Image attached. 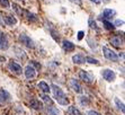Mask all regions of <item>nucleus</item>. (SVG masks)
I'll return each instance as SVG.
<instances>
[{
  "label": "nucleus",
  "mask_w": 125,
  "mask_h": 115,
  "mask_svg": "<svg viewBox=\"0 0 125 115\" xmlns=\"http://www.w3.org/2000/svg\"><path fill=\"white\" fill-rule=\"evenodd\" d=\"M32 64H34V66L36 67L37 69H41V64H40V63H37L36 61H32Z\"/></svg>",
  "instance_id": "obj_32"
},
{
  "label": "nucleus",
  "mask_w": 125,
  "mask_h": 115,
  "mask_svg": "<svg viewBox=\"0 0 125 115\" xmlns=\"http://www.w3.org/2000/svg\"><path fill=\"white\" fill-rule=\"evenodd\" d=\"M1 19H2V22H5L6 25H9V26H15L16 24H17V19H16V17L12 16V15H9V14L3 15Z\"/></svg>",
  "instance_id": "obj_10"
},
{
  "label": "nucleus",
  "mask_w": 125,
  "mask_h": 115,
  "mask_svg": "<svg viewBox=\"0 0 125 115\" xmlns=\"http://www.w3.org/2000/svg\"><path fill=\"white\" fill-rule=\"evenodd\" d=\"M74 47H76V46H74V44H73L72 42L67 41V40L62 41V49L65 52H72L73 50H74Z\"/></svg>",
  "instance_id": "obj_15"
},
{
  "label": "nucleus",
  "mask_w": 125,
  "mask_h": 115,
  "mask_svg": "<svg viewBox=\"0 0 125 115\" xmlns=\"http://www.w3.org/2000/svg\"><path fill=\"white\" fill-rule=\"evenodd\" d=\"M9 46V42L6 34L0 31V50H7Z\"/></svg>",
  "instance_id": "obj_13"
},
{
  "label": "nucleus",
  "mask_w": 125,
  "mask_h": 115,
  "mask_svg": "<svg viewBox=\"0 0 125 115\" xmlns=\"http://www.w3.org/2000/svg\"><path fill=\"white\" fill-rule=\"evenodd\" d=\"M8 69L10 70L12 73H15V75H17V76L21 75V71H23L21 64H18L17 62H15V61H10V62H9L8 63Z\"/></svg>",
  "instance_id": "obj_7"
},
{
  "label": "nucleus",
  "mask_w": 125,
  "mask_h": 115,
  "mask_svg": "<svg viewBox=\"0 0 125 115\" xmlns=\"http://www.w3.org/2000/svg\"><path fill=\"white\" fill-rule=\"evenodd\" d=\"M25 76H26L27 79H34L36 77V69H35L33 66L28 64L25 68Z\"/></svg>",
  "instance_id": "obj_12"
},
{
  "label": "nucleus",
  "mask_w": 125,
  "mask_h": 115,
  "mask_svg": "<svg viewBox=\"0 0 125 115\" xmlns=\"http://www.w3.org/2000/svg\"><path fill=\"white\" fill-rule=\"evenodd\" d=\"M102 75L106 81H114L115 80V77H116L115 72L111 69H104L102 71Z\"/></svg>",
  "instance_id": "obj_9"
},
{
  "label": "nucleus",
  "mask_w": 125,
  "mask_h": 115,
  "mask_svg": "<svg viewBox=\"0 0 125 115\" xmlns=\"http://www.w3.org/2000/svg\"><path fill=\"white\" fill-rule=\"evenodd\" d=\"M37 87L40 88V89L42 90V92H44V94H49L50 90H51V88H50V86L47 85L45 81H40V82L37 83Z\"/></svg>",
  "instance_id": "obj_17"
},
{
  "label": "nucleus",
  "mask_w": 125,
  "mask_h": 115,
  "mask_svg": "<svg viewBox=\"0 0 125 115\" xmlns=\"http://www.w3.org/2000/svg\"><path fill=\"white\" fill-rule=\"evenodd\" d=\"M71 2L76 3V5H79V6H81V0H70Z\"/></svg>",
  "instance_id": "obj_31"
},
{
  "label": "nucleus",
  "mask_w": 125,
  "mask_h": 115,
  "mask_svg": "<svg viewBox=\"0 0 125 115\" xmlns=\"http://www.w3.org/2000/svg\"><path fill=\"white\" fill-rule=\"evenodd\" d=\"M40 97H41V98H42V101L45 102V103H46L47 105H50V106H52V105H53V101L49 97V95H46V94H43V95H41Z\"/></svg>",
  "instance_id": "obj_23"
},
{
  "label": "nucleus",
  "mask_w": 125,
  "mask_h": 115,
  "mask_svg": "<svg viewBox=\"0 0 125 115\" xmlns=\"http://www.w3.org/2000/svg\"><path fill=\"white\" fill-rule=\"evenodd\" d=\"M0 5L3 8H10V3H9L8 0H0Z\"/></svg>",
  "instance_id": "obj_27"
},
{
  "label": "nucleus",
  "mask_w": 125,
  "mask_h": 115,
  "mask_svg": "<svg viewBox=\"0 0 125 115\" xmlns=\"http://www.w3.org/2000/svg\"><path fill=\"white\" fill-rule=\"evenodd\" d=\"M70 87L72 88L73 92H78V94H81L82 92V87L81 85L79 83V81L77 80V79H74V78H72V79H70Z\"/></svg>",
  "instance_id": "obj_11"
},
{
  "label": "nucleus",
  "mask_w": 125,
  "mask_h": 115,
  "mask_svg": "<svg viewBox=\"0 0 125 115\" xmlns=\"http://www.w3.org/2000/svg\"><path fill=\"white\" fill-rule=\"evenodd\" d=\"M9 101H10V95H9L6 90L0 89V105L8 103Z\"/></svg>",
  "instance_id": "obj_16"
},
{
  "label": "nucleus",
  "mask_w": 125,
  "mask_h": 115,
  "mask_svg": "<svg viewBox=\"0 0 125 115\" xmlns=\"http://www.w3.org/2000/svg\"><path fill=\"white\" fill-rule=\"evenodd\" d=\"M18 40H19V42H21L23 45L27 46L28 49H34L35 47V44H34V42H33V40L29 37V36H27L26 34H24V33L19 34Z\"/></svg>",
  "instance_id": "obj_3"
},
{
  "label": "nucleus",
  "mask_w": 125,
  "mask_h": 115,
  "mask_svg": "<svg viewBox=\"0 0 125 115\" xmlns=\"http://www.w3.org/2000/svg\"><path fill=\"white\" fill-rule=\"evenodd\" d=\"M87 115H102L99 112H96V111H88Z\"/></svg>",
  "instance_id": "obj_29"
},
{
  "label": "nucleus",
  "mask_w": 125,
  "mask_h": 115,
  "mask_svg": "<svg viewBox=\"0 0 125 115\" xmlns=\"http://www.w3.org/2000/svg\"><path fill=\"white\" fill-rule=\"evenodd\" d=\"M115 15H116V12L114 10V9H109V8H106L104 9V12H103V14L100 15V19H104V20H109L113 19L114 17H115Z\"/></svg>",
  "instance_id": "obj_5"
},
{
  "label": "nucleus",
  "mask_w": 125,
  "mask_h": 115,
  "mask_svg": "<svg viewBox=\"0 0 125 115\" xmlns=\"http://www.w3.org/2000/svg\"><path fill=\"white\" fill-rule=\"evenodd\" d=\"M68 113H69L70 115H81L80 111H79L76 106H69V108H68Z\"/></svg>",
  "instance_id": "obj_20"
},
{
  "label": "nucleus",
  "mask_w": 125,
  "mask_h": 115,
  "mask_svg": "<svg viewBox=\"0 0 125 115\" xmlns=\"http://www.w3.org/2000/svg\"><path fill=\"white\" fill-rule=\"evenodd\" d=\"M79 78L81 79L82 81H84V82H93L94 81V76L93 75H90L89 72H87V71H84V70H80L79 71Z\"/></svg>",
  "instance_id": "obj_8"
},
{
  "label": "nucleus",
  "mask_w": 125,
  "mask_h": 115,
  "mask_svg": "<svg viewBox=\"0 0 125 115\" xmlns=\"http://www.w3.org/2000/svg\"><path fill=\"white\" fill-rule=\"evenodd\" d=\"M72 61L76 64H82L86 62V58H84L82 54H76L72 57Z\"/></svg>",
  "instance_id": "obj_18"
},
{
  "label": "nucleus",
  "mask_w": 125,
  "mask_h": 115,
  "mask_svg": "<svg viewBox=\"0 0 125 115\" xmlns=\"http://www.w3.org/2000/svg\"><path fill=\"white\" fill-rule=\"evenodd\" d=\"M51 88H52L53 96H54V98H55V101L58 102L60 105L67 106L68 104H69V99H68L67 95L64 94L63 90H62L61 88L58 86V85H54V83H53L52 86H51Z\"/></svg>",
  "instance_id": "obj_1"
},
{
  "label": "nucleus",
  "mask_w": 125,
  "mask_h": 115,
  "mask_svg": "<svg viewBox=\"0 0 125 115\" xmlns=\"http://www.w3.org/2000/svg\"><path fill=\"white\" fill-rule=\"evenodd\" d=\"M0 25H2V19H1V16H0Z\"/></svg>",
  "instance_id": "obj_34"
},
{
  "label": "nucleus",
  "mask_w": 125,
  "mask_h": 115,
  "mask_svg": "<svg viewBox=\"0 0 125 115\" xmlns=\"http://www.w3.org/2000/svg\"><path fill=\"white\" fill-rule=\"evenodd\" d=\"M83 35H84V33L82 32V31H80V32L78 33V40H82V37H83Z\"/></svg>",
  "instance_id": "obj_30"
},
{
  "label": "nucleus",
  "mask_w": 125,
  "mask_h": 115,
  "mask_svg": "<svg viewBox=\"0 0 125 115\" xmlns=\"http://www.w3.org/2000/svg\"><path fill=\"white\" fill-rule=\"evenodd\" d=\"M90 1H94L95 3H100L102 2V0H90Z\"/></svg>",
  "instance_id": "obj_33"
},
{
  "label": "nucleus",
  "mask_w": 125,
  "mask_h": 115,
  "mask_svg": "<svg viewBox=\"0 0 125 115\" xmlns=\"http://www.w3.org/2000/svg\"><path fill=\"white\" fill-rule=\"evenodd\" d=\"M88 24H89V27L90 28H93V29H95V31H99V28H98V26H97V24H96V22L94 20V18H89V20H88Z\"/></svg>",
  "instance_id": "obj_25"
},
{
  "label": "nucleus",
  "mask_w": 125,
  "mask_h": 115,
  "mask_svg": "<svg viewBox=\"0 0 125 115\" xmlns=\"http://www.w3.org/2000/svg\"><path fill=\"white\" fill-rule=\"evenodd\" d=\"M114 102H115V104H116L117 105V108L118 109H121V111H122V113H124L125 112V108H124V103H123V102H121L119 101V98H115V99H114Z\"/></svg>",
  "instance_id": "obj_24"
},
{
  "label": "nucleus",
  "mask_w": 125,
  "mask_h": 115,
  "mask_svg": "<svg viewBox=\"0 0 125 115\" xmlns=\"http://www.w3.org/2000/svg\"><path fill=\"white\" fill-rule=\"evenodd\" d=\"M103 52H104V55L107 60L113 61V62H117V61H118V55H117L113 50L108 49L107 46H103Z\"/></svg>",
  "instance_id": "obj_4"
},
{
  "label": "nucleus",
  "mask_w": 125,
  "mask_h": 115,
  "mask_svg": "<svg viewBox=\"0 0 125 115\" xmlns=\"http://www.w3.org/2000/svg\"><path fill=\"white\" fill-rule=\"evenodd\" d=\"M86 62L91 63V64H99V61L97 60V59H94L93 57H87L86 58Z\"/></svg>",
  "instance_id": "obj_26"
},
{
  "label": "nucleus",
  "mask_w": 125,
  "mask_h": 115,
  "mask_svg": "<svg viewBox=\"0 0 125 115\" xmlns=\"http://www.w3.org/2000/svg\"><path fill=\"white\" fill-rule=\"evenodd\" d=\"M123 24H124V22H123L122 19H117L116 22L114 23V26H115V27H118V26H122Z\"/></svg>",
  "instance_id": "obj_28"
},
{
  "label": "nucleus",
  "mask_w": 125,
  "mask_h": 115,
  "mask_svg": "<svg viewBox=\"0 0 125 115\" xmlns=\"http://www.w3.org/2000/svg\"><path fill=\"white\" fill-rule=\"evenodd\" d=\"M111 44L115 47H123L124 45V37L123 35H114L113 37L111 38Z\"/></svg>",
  "instance_id": "obj_6"
},
{
  "label": "nucleus",
  "mask_w": 125,
  "mask_h": 115,
  "mask_svg": "<svg viewBox=\"0 0 125 115\" xmlns=\"http://www.w3.org/2000/svg\"><path fill=\"white\" fill-rule=\"evenodd\" d=\"M12 8H14V10L17 12L21 17L27 19L28 22H36V20H37V16H36L35 14L28 12V10H26V9L21 8V7H19L18 5H16V3H12Z\"/></svg>",
  "instance_id": "obj_2"
},
{
  "label": "nucleus",
  "mask_w": 125,
  "mask_h": 115,
  "mask_svg": "<svg viewBox=\"0 0 125 115\" xmlns=\"http://www.w3.org/2000/svg\"><path fill=\"white\" fill-rule=\"evenodd\" d=\"M47 114L49 115H60V111L55 106H50L47 107Z\"/></svg>",
  "instance_id": "obj_19"
},
{
  "label": "nucleus",
  "mask_w": 125,
  "mask_h": 115,
  "mask_svg": "<svg viewBox=\"0 0 125 115\" xmlns=\"http://www.w3.org/2000/svg\"><path fill=\"white\" fill-rule=\"evenodd\" d=\"M29 106H31V108H33V109L41 111V109L43 108V103L40 102L38 99H36V98H32L31 102H29Z\"/></svg>",
  "instance_id": "obj_14"
},
{
  "label": "nucleus",
  "mask_w": 125,
  "mask_h": 115,
  "mask_svg": "<svg viewBox=\"0 0 125 115\" xmlns=\"http://www.w3.org/2000/svg\"><path fill=\"white\" fill-rule=\"evenodd\" d=\"M102 22H103V25H104V27L107 29V31H113V29L115 28L114 24H112L111 22H108V20H104V19H102Z\"/></svg>",
  "instance_id": "obj_21"
},
{
  "label": "nucleus",
  "mask_w": 125,
  "mask_h": 115,
  "mask_svg": "<svg viewBox=\"0 0 125 115\" xmlns=\"http://www.w3.org/2000/svg\"><path fill=\"white\" fill-rule=\"evenodd\" d=\"M15 53H16V55H17L19 59H23V60H26V54L24 53V51H21L19 47H15Z\"/></svg>",
  "instance_id": "obj_22"
}]
</instances>
